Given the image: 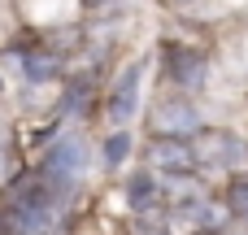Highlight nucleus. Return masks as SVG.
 Returning a JSON list of instances; mask_svg holds the SVG:
<instances>
[{
    "mask_svg": "<svg viewBox=\"0 0 248 235\" xmlns=\"http://www.w3.org/2000/svg\"><path fill=\"white\" fill-rule=\"evenodd\" d=\"M140 74H144V65L135 61V65H126V74L113 83V92H109V118L113 122H126L131 113H135V96H140Z\"/></svg>",
    "mask_w": 248,
    "mask_h": 235,
    "instance_id": "f257e3e1",
    "label": "nucleus"
},
{
    "mask_svg": "<svg viewBox=\"0 0 248 235\" xmlns=\"http://www.w3.org/2000/svg\"><path fill=\"white\" fill-rule=\"evenodd\" d=\"M170 78H174L179 87H201V83H205V52L170 48Z\"/></svg>",
    "mask_w": 248,
    "mask_h": 235,
    "instance_id": "f03ea898",
    "label": "nucleus"
},
{
    "mask_svg": "<svg viewBox=\"0 0 248 235\" xmlns=\"http://www.w3.org/2000/svg\"><path fill=\"white\" fill-rule=\"evenodd\" d=\"M201 126V113L187 105V100H170V105H161V113H157V131L161 135H187V131H196Z\"/></svg>",
    "mask_w": 248,
    "mask_h": 235,
    "instance_id": "7ed1b4c3",
    "label": "nucleus"
},
{
    "mask_svg": "<svg viewBox=\"0 0 248 235\" xmlns=\"http://www.w3.org/2000/svg\"><path fill=\"white\" fill-rule=\"evenodd\" d=\"M148 161H153V166H192V153L179 144V135H170V144H157V148L148 153Z\"/></svg>",
    "mask_w": 248,
    "mask_h": 235,
    "instance_id": "20e7f679",
    "label": "nucleus"
},
{
    "mask_svg": "<svg viewBox=\"0 0 248 235\" xmlns=\"http://www.w3.org/2000/svg\"><path fill=\"white\" fill-rule=\"evenodd\" d=\"M126 157H131V131H113V135L105 140V166L118 170Z\"/></svg>",
    "mask_w": 248,
    "mask_h": 235,
    "instance_id": "39448f33",
    "label": "nucleus"
},
{
    "mask_svg": "<svg viewBox=\"0 0 248 235\" xmlns=\"http://www.w3.org/2000/svg\"><path fill=\"white\" fill-rule=\"evenodd\" d=\"M144 201H153V179H148V174H135V179H131V205L144 209Z\"/></svg>",
    "mask_w": 248,
    "mask_h": 235,
    "instance_id": "423d86ee",
    "label": "nucleus"
},
{
    "mask_svg": "<svg viewBox=\"0 0 248 235\" xmlns=\"http://www.w3.org/2000/svg\"><path fill=\"white\" fill-rule=\"evenodd\" d=\"M26 78H52V61L48 57H26Z\"/></svg>",
    "mask_w": 248,
    "mask_h": 235,
    "instance_id": "0eeeda50",
    "label": "nucleus"
},
{
    "mask_svg": "<svg viewBox=\"0 0 248 235\" xmlns=\"http://www.w3.org/2000/svg\"><path fill=\"white\" fill-rule=\"evenodd\" d=\"M231 201H235V214H240V218H248V183H235Z\"/></svg>",
    "mask_w": 248,
    "mask_h": 235,
    "instance_id": "6e6552de",
    "label": "nucleus"
}]
</instances>
